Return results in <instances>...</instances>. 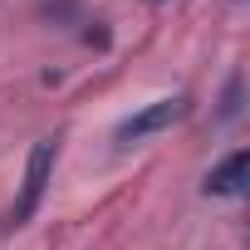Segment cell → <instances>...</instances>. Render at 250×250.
Listing matches in <instances>:
<instances>
[{
    "label": "cell",
    "instance_id": "cell-4",
    "mask_svg": "<svg viewBox=\"0 0 250 250\" xmlns=\"http://www.w3.org/2000/svg\"><path fill=\"white\" fill-rule=\"evenodd\" d=\"M240 113V74H230V83H226V98H221V123H230Z\"/></svg>",
    "mask_w": 250,
    "mask_h": 250
},
{
    "label": "cell",
    "instance_id": "cell-2",
    "mask_svg": "<svg viewBox=\"0 0 250 250\" xmlns=\"http://www.w3.org/2000/svg\"><path fill=\"white\" fill-rule=\"evenodd\" d=\"M182 113H187V98H182V93H177V98H157V103H147L143 113H133V118L118 128V143H143V138L172 128Z\"/></svg>",
    "mask_w": 250,
    "mask_h": 250
},
{
    "label": "cell",
    "instance_id": "cell-1",
    "mask_svg": "<svg viewBox=\"0 0 250 250\" xmlns=\"http://www.w3.org/2000/svg\"><path fill=\"white\" fill-rule=\"evenodd\" d=\"M54 157H59V138H40L30 147V162H25V182H20V196H15V226L35 221L44 191H49V177H54Z\"/></svg>",
    "mask_w": 250,
    "mask_h": 250
},
{
    "label": "cell",
    "instance_id": "cell-3",
    "mask_svg": "<svg viewBox=\"0 0 250 250\" xmlns=\"http://www.w3.org/2000/svg\"><path fill=\"white\" fill-rule=\"evenodd\" d=\"M245 167H250V157H245V147H235L226 162H216L206 172V196H240L245 191Z\"/></svg>",
    "mask_w": 250,
    "mask_h": 250
}]
</instances>
